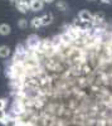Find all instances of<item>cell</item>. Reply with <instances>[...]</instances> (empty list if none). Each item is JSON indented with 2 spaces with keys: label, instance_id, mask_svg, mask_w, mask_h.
Returning a JSON list of instances; mask_svg holds the SVG:
<instances>
[{
  "label": "cell",
  "instance_id": "6da1fadb",
  "mask_svg": "<svg viewBox=\"0 0 112 126\" xmlns=\"http://www.w3.org/2000/svg\"><path fill=\"white\" fill-rule=\"evenodd\" d=\"M40 39L37 34H32V35H29L25 40V46L28 47V49H37L39 43H40Z\"/></svg>",
  "mask_w": 112,
  "mask_h": 126
},
{
  "label": "cell",
  "instance_id": "7a4b0ae2",
  "mask_svg": "<svg viewBox=\"0 0 112 126\" xmlns=\"http://www.w3.org/2000/svg\"><path fill=\"white\" fill-rule=\"evenodd\" d=\"M78 19L83 23H91L92 24V19H93V14L87 9H83L78 13Z\"/></svg>",
  "mask_w": 112,
  "mask_h": 126
},
{
  "label": "cell",
  "instance_id": "3957f363",
  "mask_svg": "<svg viewBox=\"0 0 112 126\" xmlns=\"http://www.w3.org/2000/svg\"><path fill=\"white\" fill-rule=\"evenodd\" d=\"M105 24V14L103 13H96L93 14V19H92V25L93 27H98Z\"/></svg>",
  "mask_w": 112,
  "mask_h": 126
},
{
  "label": "cell",
  "instance_id": "277c9868",
  "mask_svg": "<svg viewBox=\"0 0 112 126\" xmlns=\"http://www.w3.org/2000/svg\"><path fill=\"white\" fill-rule=\"evenodd\" d=\"M44 8V3L43 0H32L30 1V10L32 12H40Z\"/></svg>",
  "mask_w": 112,
  "mask_h": 126
},
{
  "label": "cell",
  "instance_id": "5b68a950",
  "mask_svg": "<svg viewBox=\"0 0 112 126\" xmlns=\"http://www.w3.org/2000/svg\"><path fill=\"white\" fill-rule=\"evenodd\" d=\"M16 9H18V12H20L22 14H27L29 10H30V4L29 3H27V1H20V3H18L16 5Z\"/></svg>",
  "mask_w": 112,
  "mask_h": 126
},
{
  "label": "cell",
  "instance_id": "8992f818",
  "mask_svg": "<svg viewBox=\"0 0 112 126\" xmlns=\"http://www.w3.org/2000/svg\"><path fill=\"white\" fill-rule=\"evenodd\" d=\"M40 19H42V25H43V27H47V25H49V24H52L54 16H53L52 13H48V14H44L43 16H40Z\"/></svg>",
  "mask_w": 112,
  "mask_h": 126
},
{
  "label": "cell",
  "instance_id": "52a82bcc",
  "mask_svg": "<svg viewBox=\"0 0 112 126\" xmlns=\"http://www.w3.org/2000/svg\"><path fill=\"white\" fill-rule=\"evenodd\" d=\"M12 54V50L8 46H0V58H8Z\"/></svg>",
  "mask_w": 112,
  "mask_h": 126
},
{
  "label": "cell",
  "instance_id": "ba28073f",
  "mask_svg": "<svg viewBox=\"0 0 112 126\" xmlns=\"http://www.w3.org/2000/svg\"><path fill=\"white\" fill-rule=\"evenodd\" d=\"M30 27L34 28V29H38L40 27H43L42 25V19H40V16H34L32 20H30Z\"/></svg>",
  "mask_w": 112,
  "mask_h": 126
},
{
  "label": "cell",
  "instance_id": "9c48e42d",
  "mask_svg": "<svg viewBox=\"0 0 112 126\" xmlns=\"http://www.w3.org/2000/svg\"><path fill=\"white\" fill-rule=\"evenodd\" d=\"M10 33H12V28H10V25L3 23L0 24V34L1 35H9Z\"/></svg>",
  "mask_w": 112,
  "mask_h": 126
},
{
  "label": "cell",
  "instance_id": "30bf717a",
  "mask_svg": "<svg viewBox=\"0 0 112 126\" xmlns=\"http://www.w3.org/2000/svg\"><path fill=\"white\" fill-rule=\"evenodd\" d=\"M56 8L60 10V12H66V10H68V4L66 0H58L56 3Z\"/></svg>",
  "mask_w": 112,
  "mask_h": 126
},
{
  "label": "cell",
  "instance_id": "8fae6325",
  "mask_svg": "<svg viewBox=\"0 0 112 126\" xmlns=\"http://www.w3.org/2000/svg\"><path fill=\"white\" fill-rule=\"evenodd\" d=\"M27 49H28V47L25 46V44H16V47H15V53H25L27 52Z\"/></svg>",
  "mask_w": 112,
  "mask_h": 126
},
{
  "label": "cell",
  "instance_id": "7c38bea8",
  "mask_svg": "<svg viewBox=\"0 0 112 126\" xmlns=\"http://www.w3.org/2000/svg\"><path fill=\"white\" fill-rule=\"evenodd\" d=\"M18 27H19L20 29H25V28H28V20L24 19V18L19 19V20H18Z\"/></svg>",
  "mask_w": 112,
  "mask_h": 126
},
{
  "label": "cell",
  "instance_id": "4fadbf2b",
  "mask_svg": "<svg viewBox=\"0 0 112 126\" xmlns=\"http://www.w3.org/2000/svg\"><path fill=\"white\" fill-rule=\"evenodd\" d=\"M8 98H5V97H1L0 98V110H5L6 109V106H8Z\"/></svg>",
  "mask_w": 112,
  "mask_h": 126
},
{
  "label": "cell",
  "instance_id": "5bb4252c",
  "mask_svg": "<svg viewBox=\"0 0 112 126\" xmlns=\"http://www.w3.org/2000/svg\"><path fill=\"white\" fill-rule=\"evenodd\" d=\"M8 117V113L5 110H0V124H3L5 121V119Z\"/></svg>",
  "mask_w": 112,
  "mask_h": 126
},
{
  "label": "cell",
  "instance_id": "9a60e30c",
  "mask_svg": "<svg viewBox=\"0 0 112 126\" xmlns=\"http://www.w3.org/2000/svg\"><path fill=\"white\" fill-rule=\"evenodd\" d=\"M101 3H103V4H111L112 3V0H99Z\"/></svg>",
  "mask_w": 112,
  "mask_h": 126
},
{
  "label": "cell",
  "instance_id": "2e32d148",
  "mask_svg": "<svg viewBox=\"0 0 112 126\" xmlns=\"http://www.w3.org/2000/svg\"><path fill=\"white\" fill-rule=\"evenodd\" d=\"M43 3L44 4H52V3H54V0H43Z\"/></svg>",
  "mask_w": 112,
  "mask_h": 126
},
{
  "label": "cell",
  "instance_id": "e0dca14e",
  "mask_svg": "<svg viewBox=\"0 0 112 126\" xmlns=\"http://www.w3.org/2000/svg\"><path fill=\"white\" fill-rule=\"evenodd\" d=\"M88 1H93V0H88Z\"/></svg>",
  "mask_w": 112,
  "mask_h": 126
}]
</instances>
